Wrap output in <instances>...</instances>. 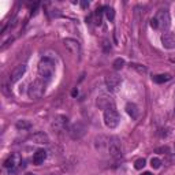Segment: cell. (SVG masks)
Segmentation results:
<instances>
[{
  "mask_svg": "<svg viewBox=\"0 0 175 175\" xmlns=\"http://www.w3.org/2000/svg\"><path fill=\"white\" fill-rule=\"evenodd\" d=\"M45 88H46L45 81L41 79V78H37L36 81H33L30 83V86L27 89V96H29V98H31V100L41 98L44 96V93H45Z\"/></svg>",
  "mask_w": 175,
  "mask_h": 175,
  "instance_id": "6da1fadb",
  "label": "cell"
},
{
  "mask_svg": "<svg viewBox=\"0 0 175 175\" xmlns=\"http://www.w3.org/2000/svg\"><path fill=\"white\" fill-rule=\"evenodd\" d=\"M53 72H55V63L48 57L41 59V62L38 63V75H40V78L44 79V81H48V79H51L53 77Z\"/></svg>",
  "mask_w": 175,
  "mask_h": 175,
  "instance_id": "7a4b0ae2",
  "label": "cell"
},
{
  "mask_svg": "<svg viewBox=\"0 0 175 175\" xmlns=\"http://www.w3.org/2000/svg\"><path fill=\"white\" fill-rule=\"evenodd\" d=\"M119 122H120V116H119L118 111H116L115 108L104 111V123H105L107 127H109V129H115V127L119 124Z\"/></svg>",
  "mask_w": 175,
  "mask_h": 175,
  "instance_id": "3957f363",
  "label": "cell"
},
{
  "mask_svg": "<svg viewBox=\"0 0 175 175\" xmlns=\"http://www.w3.org/2000/svg\"><path fill=\"white\" fill-rule=\"evenodd\" d=\"M156 21L159 25V29L161 30H168L171 26V18H170V12L167 10H159L156 14Z\"/></svg>",
  "mask_w": 175,
  "mask_h": 175,
  "instance_id": "277c9868",
  "label": "cell"
},
{
  "mask_svg": "<svg viewBox=\"0 0 175 175\" xmlns=\"http://www.w3.org/2000/svg\"><path fill=\"white\" fill-rule=\"evenodd\" d=\"M108 153L112 157H120L122 156V142L118 137H111L108 139V145H107Z\"/></svg>",
  "mask_w": 175,
  "mask_h": 175,
  "instance_id": "5b68a950",
  "label": "cell"
},
{
  "mask_svg": "<svg viewBox=\"0 0 175 175\" xmlns=\"http://www.w3.org/2000/svg\"><path fill=\"white\" fill-rule=\"evenodd\" d=\"M96 105H97L100 109H104V111H107V109H111V108H115V100H113L109 94H98L97 98H96Z\"/></svg>",
  "mask_w": 175,
  "mask_h": 175,
  "instance_id": "8992f818",
  "label": "cell"
},
{
  "mask_svg": "<svg viewBox=\"0 0 175 175\" xmlns=\"http://www.w3.org/2000/svg\"><path fill=\"white\" fill-rule=\"evenodd\" d=\"M86 133V126L82 123V122H75L72 123L70 127H68V134L72 139H79L82 138Z\"/></svg>",
  "mask_w": 175,
  "mask_h": 175,
  "instance_id": "52a82bcc",
  "label": "cell"
},
{
  "mask_svg": "<svg viewBox=\"0 0 175 175\" xmlns=\"http://www.w3.org/2000/svg\"><path fill=\"white\" fill-rule=\"evenodd\" d=\"M105 85L108 88L109 92H118L119 89H120V85H122V79L119 75L116 74H108L107 77H105Z\"/></svg>",
  "mask_w": 175,
  "mask_h": 175,
  "instance_id": "ba28073f",
  "label": "cell"
},
{
  "mask_svg": "<svg viewBox=\"0 0 175 175\" xmlns=\"http://www.w3.org/2000/svg\"><path fill=\"white\" fill-rule=\"evenodd\" d=\"M63 44H64L67 51L70 52L71 55H74V56H77V57L81 56V44H79V41L74 40V38H64Z\"/></svg>",
  "mask_w": 175,
  "mask_h": 175,
  "instance_id": "9c48e42d",
  "label": "cell"
},
{
  "mask_svg": "<svg viewBox=\"0 0 175 175\" xmlns=\"http://www.w3.org/2000/svg\"><path fill=\"white\" fill-rule=\"evenodd\" d=\"M161 45L165 49H174L175 48V34L171 31H165L161 34Z\"/></svg>",
  "mask_w": 175,
  "mask_h": 175,
  "instance_id": "30bf717a",
  "label": "cell"
},
{
  "mask_svg": "<svg viewBox=\"0 0 175 175\" xmlns=\"http://www.w3.org/2000/svg\"><path fill=\"white\" fill-rule=\"evenodd\" d=\"M26 72V64H18V66L11 71L10 74V82L14 83L16 81H19L22 77H23V74Z\"/></svg>",
  "mask_w": 175,
  "mask_h": 175,
  "instance_id": "8fae6325",
  "label": "cell"
},
{
  "mask_svg": "<svg viewBox=\"0 0 175 175\" xmlns=\"http://www.w3.org/2000/svg\"><path fill=\"white\" fill-rule=\"evenodd\" d=\"M30 139L34 142V144H49V137H48V134L44 133V131H37V133L31 134L30 135Z\"/></svg>",
  "mask_w": 175,
  "mask_h": 175,
  "instance_id": "7c38bea8",
  "label": "cell"
},
{
  "mask_svg": "<svg viewBox=\"0 0 175 175\" xmlns=\"http://www.w3.org/2000/svg\"><path fill=\"white\" fill-rule=\"evenodd\" d=\"M67 124H68V119L63 115H59L53 119V127L56 130H66Z\"/></svg>",
  "mask_w": 175,
  "mask_h": 175,
  "instance_id": "4fadbf2b",
  "label": "cell"
},
{
  "mask_svg": "<svg viewBox=\"0 0 175 175\" xmlns=\"http://www.w3.org/2000/svg\"><path fill=\"white\" fill-rule=\"evenodd\" d=\"M126 112L129 113V116L131 119H134V120H135V119H138V116H139V109L134 103H127V104H126Z\"/></svg>",
  "mask_w": 175,
  "mask_h": 175,
  "instance_id": "5bb4252c",
  "label": "cell"
},
{
  "mask_svg": "<svg viewBox=\"0 0 175 175\" xmlns=\"http://www.w3.org/2000/svg\"><path fill=\"white\" fill-rule=\"evenodd\" d=\"M45 159H46V152L44 149H38L36 153L33 154V163H34L36 165L42 164Z\"/></svg>",
  "mask_w": 175,
  "mask_h": 175,
  "instance_id": "9a60e30c",
  "label": "cell"
},
{
  "mask_svg": "<svg viewBox=\"0 0 175 175\" xmlns=\"http://www.w3.org/2000/svg\"><path fill=\"white\" fill-rule=\"evenodd\" d=\"M171 79V75L170 74H157V75H153L152 77V81L156 83H164L167 81Z\"/></svg>",
  "mask_w": 175,
  "mask_h": 175,
  "instance_id": "2e32d148",
  "label": "cell"
},
{
  "mask_svg": "<svg viewBox=\"0 0 175 175\" xmlns=\"http://www.w3.org/2000/svg\"><path fill=\"white\" fill-rule=\"evenodd\" d=\"M108 139L109 138L104 137V135L96 137V139H94V142H96V148H97V149H103V148H105V146L108 145Z\"/></svg>",
  "mask_w": 175,
  "mask_h": 175,
  "instance_id": "e0dca14e",
  "label": "cell"
},
{
  "mask_svg": "<svg viewBox=\"0 0 175 175\" xmlns=\"http://www.w3.org/2000/svg\"><path fill=\"white\" fill-rule=\"evenodd\" d=\"M15 127L18 130H27L31 127V123L29 120H26V119H21V120H18L15 123Z\"/></svg>",
  "mask_w": 175,
  "mask_h": 175,
  "instance_id": "ac0fdd59",
  "label": "cell"
},
{
  "mask_svg": "<svg viewBox=\"0 0 175 175\" xmlns=\"http://www.w3.org/2000/svg\"><path fill=\"white\" fill-rule=\"evenodd\" d=\"M124 66V59H122V57H118V59H115L112 63V67L113 70H120V68H123Z\"/></svg>",
  "mask_w": 175,
  "mask_h": 175,
  "instance_id": "d6986e66",
  "label": "cell"
},
{
  "mask_svg": "<svg viewBox=\"0 0 175 175\" xmlns=\"http://www.w3.org/2000/svg\"><path fill=\"white\" fill-rule=\"evenodd\" d=\"M130 66L133 67L134 70H137L139 74H146V72H148V68L145 66H142V64H135V63H133V64H130Z\"/></svg>",
  "mask_w": 175,
  "mask_h": 175,
  "instance_id": "ffe728a7",
  "label": "cell"
},
{
  "mask_svg": "<svg viewBox=\"0 0 175 175\" xmlns=\"http://www.w3.org/2000/svg\"><path fill=\"white\" fill-rule=\"evenodd\" d=\"M14 165H15V156H10L4 161V167L5 168H14Z\"/></svg>",
  "mask_w": 175,
  "mask_h": 175,
  "instance_id": "44dd1931",
  "label": "cell"
},
{
  "mask_svg": "<svg viewBox=\"0 0 175 175\" xmlns=\"http://www.w3.org/2000/svg\"><path fill=\"white\" fill-rule=\"evenodd\" d=\"M105 15L108 18V21H113V18H115V10H113L112 7H105Z\"/></svg>",
  "mask_w": 175,
  "mask_h": 175,
  "instance_id": "7402d4cb",
  "label": "cell"
},
{
  "mask_svg": "<svg viewBox=\"0 0 175 175\" xmlns=\"http://www.w3.org/2000/svg\"><path fill=\"white\" fill-rule=\"evenodd\" d=\"M145 164H146L145 159H137L135 163H134V168H135V170H142L145 167Z\"/></svg>",
  "mask_w": 175,
  "mask_h": 175,
  "instance_id": "603a6c76",
  "label": "cell"
},
{
  "mask_svg": "<svg viewBox=\"0 0 175 175\" xmlns=\"http://www.w3.org/2000/svg\"><path fill=\"white\" fill-rule=\"evenodd\" d=\"M150 165L157 170V168H160V165H161V160L157 159V157H152V159H150Z\"/></svg>",
  "mask_w": 175,
  "mask_h": 175,
  "instance_id": "cb8c5ba5",
  "label": "cell"
},
{
  "mask_svg": "<svg viewBox=\"0 0 175 175\" xmlns=\"http://www.w3.org/2000/svg\"><path fill=\"white\" fill-rule=\"evenodd\" d=\"M168 146H161V148H157L156 149V153H168Z\"/></svg>",
  "mask_w": 175,
  "mask_h": 175,
  "instance_id": "d4e9b609",
  "label": "cell"
},
{
  "mask_svg": "<svg viewBox=\"0 0 175 175\" xmlns=\"http://www.w3.org/2000/svg\"><path fill=\"white\" fill-rule=\"evenodd\" d=\"M150 26H152L153 29H159V25H157V21H156V18H153V19L150 21Z\"/></svg>",
  "mask_w": 175,
  "mask_h": 175,
  "instance_id": "484cf974",
  "label": "cell"
},
{
  "mask_svg": "<svg viewBox=\"0 0 175 175\" xmlns=\"http://www.w3.org/2000/svg\"><path fill=\"white\" fill-rule=\"evenodd\" d=\"M81 7L82 8H88L89 7V1H81Z\"/></svg>",
  "mask_w": 175,
  "mask_h": 175,
  "instance_id": "4316f807",
  "label": "cell"
},
{
  "mask_svg": "<svg viewBox=\"0 0 175 175\" xmlns=\"http://www.w3.org/2000/svg\"><path fill=\"white\" fill-rule=\"evenodd\" d=\"M142 175H152V174H150V172H148V171H146V172H144V174H142Z\"/></svg>",
  "mask_w": 175,
  "mask_h": 175,
  "instance_id": "83f0119b",
  "label": "cell"
},
{
  "mask_svg": "<svg viewBox=\"0 0 175 175\" xmlns=\"http://www.w3.org/2000/svg\"><path fill=\"white\" fill-rule=\"evenodd\" d=\"M26 175H36V174H31V172H27V174Z\"/></svg>",
  "mask_w": 175,
  "mask_h": 175,
  "instance_id": "f1b7e54d",
  "label": "cell"
}]
</instances>
